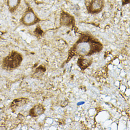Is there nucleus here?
<instances>
[{"mask_svg":"<svg viewBox=\"0 0 130 130\" xmlns=\"http://www.w3.org/2000/svg\"><path fill=\"white\" fill-rule=\"evenodd\" d=\"M23 60V56L21 53L12 50L4 57L1 61L2 69L7 71L11 72L19 68Z\"/></svg>","mask_w":130,"mask_h":130,"instance_id":"2","label":"nucleus"},{"mask_svg":"<svg viewBox=\"0 0 130 130\" xmlns=\"http://www.w3.org/2000/svg\"><path fill=\"white\" fill-rule=\"evenodd\" d=\"M29 102V99L27 98L21 97L14 99L10 105V108L12 112H15L18 108L24 106Z\"/></svg>","mask_w":130,"mask_h":130,"instance_id":"6","label":"nucleus"},{"mask_svg":"<svg viewBox=\"0 0 130 130\" xmlns=\"http://www.w3.org/2000/svg\"><path fill=\"white\" fill-rule=\"evenodd\" d=\"M102 43L90 33L85 32L80 34L78 39L68 52V58L65 62L68 63L74 56H90L103 50Z\"/></svg>","mask_w":130,"mask_h":130,"instance_id":"1","label":"nucleus"},{"mask_svg":"<svg viewBox=\"0 0 130 130\" xmlns=\"http://www.w3.org/2000/svg\"><path fill=\"white\" fill-rule=\"evenodd\" d=\"M92 61V58L88 59L83 58V57H80L78 59L77 65L81 70H85L88 68L90 65H91Z\"/></svg>","mask_w":130,"mask_h":130,"instance_id":"8","label":"nucleus"},{"mask_svg":"<svg viewBox=\"0 0 130 130\" xmlns=\"http://www.w3.org/2000/svg\"><path fill=\"white\" fill-rule=\"evenodd\" d=\"M45 111V108L42 104L38 103L34 105L29 111V116L34 118L40 116Z\"/></svg>","mask_w":130,"mask_h":130,"instance_id":"7","label":"nucleus"},{"mask_svg":"<svg viewBox=\"0 0 130 130\" xmlns=\"http://www.w3.org/2000/svg\"><path fill=\"white\" fill-rule=\"evenodd\" d=\"M21 2V0H8V6L9 8L13 10L16 8Z\"/></svg>","mask_w":130,"mask_h":130,"instance_id":"10","label":"nucleus"},{"mask_svg":"<svg viewBox=\"0 0 130 130\" xmlns=\"http://www.w3.org/2000/svg\"><path fill=\"white\" fill-rule=\"evenodd\" d=\"M105 0H85V6L87 12L91 15L101 12L105 7Z\"/></svg>","mask_w":130,"mask_h":130,"instance_id":"3","label":"nucleus"},{"mask_svg":"<svg viewBox=\"0 0 130 130\" xmlns=\"http://www.w3.org/2000/svg\"><path fill=\"white\" fill-rule=\"evenodd\" d=\"M60 24L61 26H65L67 27L74 26L75 20L71 15L66 12H62L61 14Z\"/></svg>","mask_w":130,"mask_h":130,"instance_id":"5","label":"nucleus"},{"mask_svg":"<svg viewBox=\"0 0 130 130\" xmlns=\"http://www.w3.org/2000/svg\"><path fill=\"white\" fill-rule=\"evenodd\" d=\"M40 19L31 9L27 10L21 18V22L26 26H31L38 23Z\"/></svg>","mask_w":130,"mask_h":130,"instance_id":"4","label":"nucleus"},{"mask_svg":"<svg viewBox=\"0 0 130 130\" xmlns=\"http://www.w3.org/2000/svg\"><path fill=\"white\" fill-rule=\"evenodd\" d=\"M46 72V68L43 65H40L37 67L35 72L34 73V78H39V77H41L44 75L45 72Z\"/></svg>","mask_w":130,"mask_h":130,"instance_id":"9","label":"nucleus"}]
</instances>
